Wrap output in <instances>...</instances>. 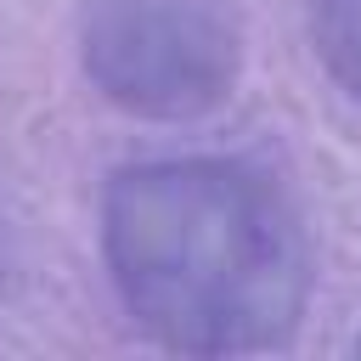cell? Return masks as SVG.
I'll use <instances>...</instances> for the list:
<instances>
[{"mask_svg":"<svg viewBox=\"0 0 361 361\" xmlns=\"http://www.w3.org/2000/svg\"><path fill=\"white\" fill-rule=\"evenodd\" d=\"M102 254L135 327L180 355H248L299 327L310 243L237 158L130 164L102 192Z\"/></svg>","mask_w":361,"mask_h":361,"instance_id":"cell-1","label":"cell"},{"mask_svg":"<svg viewBox=\"0 0 361 361\" xmlns=\"http://www.w3.org/2000/svg\"><path fill=\"white\" fill-rule=\"evenodd\" d=\"M90 85L135 118H197L243 68L231 0H90L79 23Z\"/></svg>","mask_w":361,"mask_h":361,"instance_id":"cell-2","label":"cell"},{"mask_svg":"<svg viewBox=\"0 0 361 361\" xmlns=\"http://www.w3.org/2000/svg\"><path fill=\"white\" fill-rule=\"evenodd\" d=\"M310 45H316V62L361 102V0H316Z\"/></svg>","mask_w":361,"mask_h":361,"instance_id":"cell-3","label":"cell"},{"mask_svg":"<svg viewBox=\"0 0 361 361\" xmlns=\"http://www.w3.org/2000/svg\"><path fill=\"white\" fill-rule=\"evenodd\" d=\"M0 288H6V220H0Z\"/></svg>","mask_w":361,"mask_h":361,"instance_id":"cell-4","label":"cell"}]
</instances>
